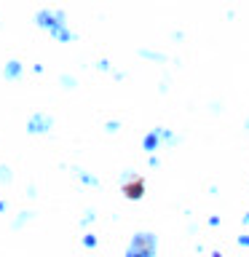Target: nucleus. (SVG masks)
I'll return each mask as SVG.
<instances>
[{"instance_id": "1", "label": "nucleus", "mask_w": 249, "mask_h": 257, "mask_svg": "<svg viewBox=\"0 0 249 257\" xmlns=\"http://www.w3.org/2000/svg\"><path fill=\"white\" fill-rule=\"evenodd\" d=\"M35 22H38L40 30H48V35H51V32L64 27V14L62 11H46V8H43V11L35 14Z\"/></svg>"}, {"instance_id": "2", "label": "nucleus", "mask_w": 249, "mask_h": 257, "mask_svg": "<svg viewBox=\"0 0 249 257\" xmlns=\"http://www.w3.org/2000/svg\"><path fill=\"white\" fill-rule=\"evenodd\" d=\"M132 249H148V252H158V236L156 233H134L129 241Z\"/></svg>"}, {"instance_id": "3", "label": "nucleus", "mask_w": 249, "mask_h": 257, "mask_svg": "<svg viewBox=\"0 0 249 257\" xmlns=\"http://www.w3.org/2000/svg\"><path fill=\"white\" fill-rule=\"evenodd\" d=\"M51 126H54V120H51V115H46V112H35V115L27 120V132L30 134H46Z\"/></svg>"}, {"instance_id": "4", "label": "nucleus", "mask_w": 249, "mask_h": 257, "mask_svg": "<svg viewBox=\"0 0 249 257\" xmlns=\"http://www.w3.org/2000/svg\"><path fill=\"white\" fill-rule=\"evenodd\" d=\"M142 196H145V182H142V180L126 185V198H129V201H140Z\"/></svg>"}, {"instance_id": "5", "label": "nucleus", "mask_w": 249, "mask_h": 257, "mask_svg": "<svg viewBox=\"0 0 249 257\" xmlns=\"http://www.w3.org/2000/svg\"><path fill=\"white\" fill-rule=\"evenodd\" d=\"M22 70H24V67H22V62H16V59H14V62H8L6 67H3V75H6V80H16V78L22 75Z\"/></svg>"}, {"instance_id": "6", "label": "nucleus", "mask_w": 249, "mask_h": 257, "mask_svg": "<svg viewBox=\"0 0 249 257\" xmlns=\"http://www.w3.org/2000/svg\"><path fill=\"white\" fill-rule=\"evenodd\" d=\"M142 148H145V150H148L150 156H153V153H156V150L161 148V140H158V134H156V132L145 134V140H142Z\"/></svg>"}, {"instance_id": "7", "label": "nucleus", "mask_w": 249, "mask_h": 257, "mask_svg": "<svg viewBox=\"0 0 249 257\" xmlns=\"http://www.w3.org/2000/svg\"><path fill=\"white\" fill-rule=\"evenodd\" d=\"M51 38H56V40H67V43H70V40H75V32H70V30H56V32H51Z\"/></svg>"}, {"instance_id": "8", "label": "nucleus", "mask_w": 249, "mask_h": 257, "mask_svg": "<svg viewBox=\"0 0 249 257\" xmlns=\"http://www.w3.org/2000/svg\"><path fill=\"white\" fill-rule=\"evenodd\" d=\"M126 257H156V252H148V249H126Z\"/></svg>"}, {"instance_id": "9", "label": "nucleus", "mask_w": 249, "mask_h": 257, "mask_svg": "<svg viewBox=\"0 0 249 257\" xmlns=\"http://www.w3.org/2000/svg\"><path fill=\"white\" fill-rule=\"evenodd\" d=\"M78 180L83 182V185H91V188H96V185H99V180H96V177L86 174V172H78Z\"/></svg>"}, {"instance_id": "10", "label": "nucleus", "mask_w": 249, "mask_h": 257, "mask_svg": "<svg viewBox=\"0 0 249 257\" xmlns=\"http://www.w3.org/2000/svg\"><path fill=\"white\" fill-rule=\"evenodd\" d=\"M96 244H99V241H96L94 233H86V236H83V246H86V249H94Z\"/></svg>"}, {"instance_id": "11", "label": "nucleus", "mask_w": 249, "mask_h": 257, "mask_svg": "<svg viewBox=\"0 0 249 257\" xmlns=\"http://www.w3.org/2000/svg\"><path fill=\"white\" fill-rule=\"evenodd\" d=\"M0 182H11V169L0 166Z\"/></svg>"}, {"instance_id": "12", "label": "nucleus", "mask_w": 249, "mask_h": 257, "mask_svg": "<svg viewBox=\"0 0 249 257\" xmlns=\"http://www.w3.org/2000/svg\"><path fill=\"white\" fill-rule=\"evenodd\" d=\"M30 217H32L30 212H22V217H19V220H16V222H14V228H22V225H24V222H27V220H30Z\"/></svg>"}, {"instance_id": "13", "label": "nucleus", "mask_w": 249, "mask_h": 257, "mask_svg": "<svg viewBox=\"0 0 249 257\" xmlns=\"http://www.w3.org/2000/svg\"><path fill=\"white\" fill-rule=\"evenodd\" d=\"M94 220H96V214H94V209H91V212H86V217L80 220V225L86 228V225H88V222H94Z\"/></svg>"}, {"instance_id": "14", "label": "nucleus", "mask_w": 249, "mask_h": 257, "mask_svg": "<svg viewBox=\"0 0 249 257\" xmlns=\"http://www.w3.org/2000/svg\"><path fill=\"white\" fill-rule=\"evenodd\" d=\"M118 128H120V123H118V120H110V123H107V132H110V134H115Z\"/></svg>"}, {"instance_id": "15", "label": "nucleus", "mask_w": 249, "mask_h": 257, "mask_svg": "<svg viewBox=\"0 0 249 257\" xmlns=\"http://www.w3.org/2000/svg\"><path fill=\"white\" fill-rule=\"evenodd\" d=\"M206 222H209V228H217V225H220V217H217V214H212Z\"/></svg>"}, {"instance_id": "16", "label": "nucleus", "mask_w": 249, "mask_h": 257, "mask_svg": "<svg viewBox=\"0 0 249 257\" xmlns=\"http://www.w3.org/2000/svg\"><path fill=\"white\" fill-rule=\"evenodd\" d=\"M236 244H238V246H246V249H249V236H238V238H236Z\"/></svg>"}, {"instance_id": "17", "label": "nucleus", "mask_w": 249, "mask_h": 257, "mask_svg": "<svg viewBox=\"0 0 249 257\" xmlns=\"http://www.w3.org/2000/svg\"><path fill=\"white\" fill-rule=\"evenodd\" d=\"M62 83L67 86V88H72V86H75V78H67V75H62Z\"/></svg>"}, {"instance_id": "18", "label": "nucleus", "mask_w": 249, "mask_h": 257, "mask_svg": "<svg viewBox=\"0 0 249 257\" xmlns=\"http://www.w3.org/2000/svg\"><path fill=\"white\" fill-rule=\"evenodd\" d=\"M142 56H148V59H164L161 54H150V51H142Z\"/></svg>"}, {"instance_id": "19", "label": "nucleus", "mask_w": 249, "mask_h": 257, "mask_svg": "<svg viewBox=\"0 0 249 257\" xmlns=\"http://www.w3.org/2000/svg\"><path fill=\"white\" fill-rule=\"evenodd\" d=\"M241 222H244V225H249V212H246L244 217H241Z\"/></svg>"}, {"instance_id": "20", "label": "nucleus", "mask_w": 249, "mask_h": 257, "mask_svg": "<svg viewBox=\"0 0 249 257\" xmlns=\"http://www.w3.org/2000/svg\"><path fill=\"white\" fill-rule=\"evenodd\" d=\"M6 209H8V204H6V201H0V212H6Z\"/></svg>"}, {"instance_id": "21", "label": "nucleus", "mask_w": 249, "mask_h": 257, "mask_svg": "<svg viewBox=\"0 0 249 257\" xmlns=\"http://www.w3.org/2000/svg\"><path fill=\"white\" fill-rule=\"evenodd\" d=\"M212 257H225L222 252H212Z\"/></svg>"}]
</instances>
